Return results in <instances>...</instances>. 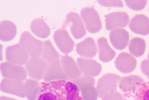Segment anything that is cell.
<instances>
[{
	"label": "cell",
	"mask_w": 149,
	"mask_h": 100,
	"mask_svg": "<svg viewBox=\"0 0 149 100\" xmlns=\"http://www.w3.org/2000/svg\"><path fill=\"white\" fill-rule=\"evenodd\" d=\"M136 65L137 61L135 57L125 52L119 54L115 61L116 68L124 74H128L134 71Z\"/></svg>",
	"instance_id": "cell-12"
},
{
	"label": "cell",
	"mask_w": 149,
	"mask_h": 100,
	"mask_svg": "<svg viewBox=\"0 0 149 100\" xmlns=\"http://www.w3.org/2000/svg\"><path fill=\"white\" fill-rule=\"evenodd\" d=\"M129 27L134 33L147 35L149 34V18L144 15H136L130 20Z\"/></svg>",
	"instance_id": "cell-16"
},
{
	"label": "cell",
	"mask_w": 149,
	"mask_h": 100,
	"mask_svg": "<svg viewBox=\"0 0 149 100\" xmlns=\"http://www.w3.org/2000/svg\"><path fill=\"white\" fill-rule=\"evenodd\" d=\"M26 98L28 100H37L41 90V83L33 79H26L25 82Z\"/></svg>",
	"instance_id": "cell-24"
},
{
	"label": "cell",
	"mask_w": 149,
	"mask_h": 100,
	"mask_svg": "<svg viewBox=\"0 0 149 100\" xmlns=\"http://www.w3.org/2000/svg\"><path fill=\"white\" fill-rule=\"evenodd\" d=\"M29 58L27 51L20 44L9 46L6 49V58L11 63L21 66L26 64Z\"/></svg>",
	"instance_id": "cell-7"
},
{
	"label": "cell",
	"mask_w": 149,
	"mask_h": 100,
	"mask_svg": "<svg viewBox=\"0 0 149 100\" xmlns=\"http://www.w3.org/2000/svg\"><path fill=\"white\" fill-rule=\"evenodd\" d=\"M17 27L14 23L10 21H3L0 26V38L3 41H11L15 37Z\"/></svg>",
	"instance_id": "cell-21"
},
{
	"label": "cell",
	"mask_w": 149,
	"mask_h": 100,
	"mask_svg": "<svg viewBox=\"0 0 149 100\" xmlns=\"http://www.w3.org/2000/svg\"><path fill=\"white\" fill-rule=\"evenodd\" d=\"M42 55L46 62L50 63L59 60L60 54L49 40L43 42Z\"/></svg>",
	"instance_id": "cell-23"
},
{
	"label": "cell",
	"mask_w": 149,
	"mask_h": 100,
	"mask_svg": "<svg viewBox=\"0 0 149 100\" xmlns=\"http://www.w3.org/2000/svg\"><path fill=\"white\" fill-rule=\"evenodd\" d=\"M41 86L37 100H83L78 87L67 80L43 82Z\"/></svg>",
	"instance_id": "cell-1"
},
{
	"label": "cell",
	"mask_w": 149,
	"mask_h": 100,
	"mask_svg": "<svg viewBox=\"0 0 149 100\" xmlns=\"http://www.w3.org/2000/svg\"><path fill=\"white\" fill-rule=\"evenodd\" d=\"M110 39L112 44L116 49L122 50L128 44L130 35L124 29H115L110 32Z\"/></svg>",
	"instance_id": "cell-17"
},
{
	"label": "cell",
	"mask_w": 149,
	"mask_h": 100,
	"mask_svg": "<svg viewBox=\"0 0 149 100\" xmlns=\"http://www.w3.org/2000/svg\"><path fill=\"white\" fill-rule=\"evenodd\" d=\"M141 69L142 73L149 79V60L146 59L142 61Z\"/></svg>",
	"instance_id": "cell-32"
},
{
	"label": "cell",
	"mask_w": 149,
	"mask_h": 100,
	"mask_svg": "<svg viewBox=\"0 0 149 100\" xmlns=\"http://www.w3.org/2000/svg\"><path fill=\"white\" fill-rule=\"evenodd\" d=\"M148 58L149 60V54H148Z\"/></svg>",
	"instance_id": "cell-34"
},
{
	"label": "cell",
	"mask_w": 149,
	"mask_h": 100,
	"mask_svg": "<svg viewBox=\"0 0 149 100\" xmlns=\"http://www.w3.org/2000/svg\"><path fill=\"white\" fill-rule=\"evenodd\" d=\"M61 61L62 69L68 79L74 81L81 75L79 66L72 57L63 56Z\"/></svg>",
	"instance_id": "cell-13"
},
{
	"label": "cell",
	"mask_w": 149,
	"mask_h": 100,
	"mask_svg": "<svg viewBox=\"0 0 149 100\" xmlns=\"http://www.w3.org/2000/svg\"><path fill=\"white\" fill-rule=\"evenodd\" d=\"M140 100H149V83H143L141 86Z\"/></svg>",
	"instance_id": "cell-30"
},
{
	"label": "cell",
	"mask_w": 149,
	"mask_h": 100,
	"mask_svg": "<svg viewBox=\"0 0 149 100\" xmlns=\"http://www.w3.org/2000/svg\"><path fill=\"white\" fill-rule=\"evenodd\" d=\"M102 100H124L120 93L116 92L108 93L102 98Z\"/></svg>",
	"instance_id": "cell-31"
},
{
	"label": "cell",
	"mask_w": 149,
	"mask_h": 100,
	"mask_svg": "<svg viewBox=\"0 0 149 100\" xmlns=\"http://www.w3.org/2000/svg\"><path fill=\"white\" fill-rule=\"evenodd\" d=\"M126 5L133 10L139 11L143 10L146 7L147 1H125Z\"/></svg>",
	"instance_id": "cell-28"
},
{
	"label": "cell",
	"mask_w": 149,
	"mask_h": 100,
	"mask_svg": "<svg viewBox=\"0 0 149 100\" xmlns=\"http://www.w3.org/2000/svg\"><path fill=\"white\" fill-rule=\"evenodd\" d=\"M31 29L34 34L40 38H46L50 35L49 27L42 18L34 20L31 25Z\"/></svg>",
	"instance_id": "cell-22"
},
{
	"label": "cell",
	"mask_w": 149,
	"mask_h": 100,
	"mask_svg": "<svg viewBox=\"0 0 149 100\" xmlns=\"http://www.w3.org/2000/svg\"><path fill=\"white\" fill-rule=\"evenodd\" d=\"M1 70L3 77L8 79L23 81L27 77V72L23 67L8 62L1 64Z\"/></svg>",
	"instance_id": "cell-6"
},
{
	"label": "cell",
	"mask_w": 149,
	"mask_h": 100,
	"mask_svg": "<svg viewBox=\"0 0 149 100\" xmlns=\"http://www.w3.org/2000/svg\"><path fill=\"white\" fill-rule=\"evenodd\" d=\"M48 64L41 57H31L26 65L28 75L36 80L43 79Z\"/></svg>",
	"instance_id": "cell-4"
},
{
	"label": "cell",
	"mask_w": 149,
	"mask_h": 100,
	"mask_svg": "<svg viewBox=\"0 0 149 100\" xmlns=\"http://www.w3.org/2000/svg\"><path fill=\"white\" fill-rule=\"evenodd\" d=\"M102 6L107 7H123V3L121 1H98Z\"/></svg>",
	"instance_id": "cell-29"
},
{
	"label": "cell",
	"mask_w": 149,
	"mask_h": 100,
	"mask_svg": "<svg viewBox=\"0 0 149 100\" xmlns=\"http://www.w3.org/2000/svg\"><path fill=\"white\" fill-rule=\"evenodd\" d=\"M81 15L89 32L97 33L102 29V23L99 15L94 8H84L81 11Z\"/></svg>",
	"instance_id": "cell-2"
},
{
	"label": "cell",
	"mask_w": 149,
	"mask_h": 100,
	"mask_svg": "<svg viewBox=\"0 0 149 100\" xmlns=\"http://www.w3.org/2000/svg\"><path fill=\"white\" fill-rule=\"evenodd\" d=\"M82 94L83 100H97L98 93L97 89L94 86H88L80 90Z\"/></svg>",
	"instance_id": "cell-26"
},
{
	"label": "cell",
	"mask_w": 149,
	"mask_h": 100,
	"mask_svg": "<svg viewBox=\"0 0 149 100\" xmlns=\"http://www.w3.org/2000/svg\"><path fill=\"white\" fill-rule=\"evenodd\" d=\"M19 44L26 49L31 57H38L42 54L43 43L37 39L28 31L21 35Z\"/></svg>",
	"instance_id": "cell-3"
},
{
	"label": "cell",
	"mask_w": 149,
	"mask_h": 100,
	"mask_svg": "<svg viewBox=\"0 0 149 100\" xmlns=\"http://www.w3.org/2000/svg\"><path fill=\"white\" fill-rule=\"evenodd\" d=\"M68 25L70 26V31L76 39H80L86 35L85 26L80 16L77 13L70 12L67 14L63 27Z\"/></svg>",
	"instance_id": "cell-8"
},
{
	"label": "cell",
	"mask_w": 149,
	"mask_h": 100,
	"mask_svg": "<svg viewBox=\"0 0 149 100\" xmlns=\"http://www.w3.org/2000/svg\"><path fill=\"white\" fill-rule=\"evenodd\" d=\"M76 51L81 56L91 58L96 55L97 49L94 40L92 38L88 37L77 44Z\"/></svg>",
	"instance_id": "cell-18"
},
{
	"label": "cell",
	"mask_w": 149,
	"mask_h": 100,
	"mask_svg": "<svg viewBox=\"0 0 149 100\" xmlns=\"http://www.w3.org/2000/svg\"><path fill=\"white\" fill-rule=\"evenodd\" d=\"M0 100H19L15 99H14L9 97L5 96H2L0 98Z\"/></svg>",
	"instance_id": "cell-33"
},
{
	"label": "cell",
	"mask_w": 149,
	"mask_h": 100,
	"mask_svg": "<svg viewBox=\"0 0 149 100\" xmlns=\"http://www.w3.org/2000/svg\"><path fill=\"white\" fill-rule=\"evenodd\" d=\"M73 82L77 85L79 91L83 88L88 86H94L95 79L90 76L84 75L74 80Z\"/></svg>",
	"instance_id": "cell-27"
},
{
	"label": "cell",
	"mask_w": 149,
	"mask_h": 100,
	"mask_svg": "<svg viewBox=\"0 0 149 100\" xmlns=\"http://www.w3.org/2000/svg\"><path fill=\"white\" fill-rule=\"evenodd\" d=\"M130 17L124 12H117L108 15L105 19L106 28L108 30H113L120 27L127 26Z\"/></svg>",
	"instance_id": "cell-11"
},
{
	"label": "cell",
	"mask_w": 149,
	"mask_h": 100,
	"mask_svg": "<svg viewBox=\"0 0 149 100\" xmlns=\"http://www.w3.org/2000/svg\"><path fill=\"white\" fill-rule=\"evenodd\" d=\"M144 82V80L139 76L130 75L121 78L119 86L122 91L128 92L136 90Z\"/></svg>",
	"instance_id": "cell-19"
},
{
	"label": "cell",
	"mask_w": 149,
	"mask_h": 100,
	"mask_svg": "<svg viewBox=\"0 0 149 100\" xmlns=\"http://www.w3.org/2000/svg\"><path fill=\"white\" fill-rule=\"evenodd\" d=\"M54 39L56 45L64 54H69L74 49V41L66 30L59 29L56 30L54 33Z\"/></svg>",
	"instance_id": "cell-10"
},
{
	"label": "cell",
	"mask_w": 149,
	"mask_h": 100,
	"mask_svg": "<svg viewBox=\"0 0 149 100\" xmlns=\"http://www.w3.org/2000/svg\"><path fill=\"white\" fill-rule=\"evenodd\" d=\"M129 51L134 56L138 57L144 54L146 49V43L144 39L139 38H133L130 42Z\"/></svg>",
	"instance_id": "cell-25"
},
{
	"label": "cell",
	"mask_w": 149,
	"mask_h": 100,
	"mask_svg": "<svg viewBox=\"0 0 149 100\" xmlns=\"http://www.w3.org/2000/svg\"><path fill=\"white\" fill-rule=\"evenodd\" d=\"M43 80L46 82L58 80H68L62 69L59 60L48 64Z\"/></svg>",
	"instance_id": "cell-14"
},
{
	"label": "cell",
	"mask_w": 149,
	"mask_h": 100,
	"mask_svg": "<svg viewBox=\"0 0 149 100\" xmlns=\"http://www.w3.org/2000/svg\"><path fill=\"white\" fill-rule=\"evenodd\" d=\"M1 90L2 92L20 98L26 96V85L22 81L4 79L1 82Z\"/></svg>",
	"instance_id": "cell-9"
},
{
	"label": "cell",
	"mask_w": 149,
	"mask_h": 100,
	"mask_svg": "<svg viewBox=\"0 0 149 100\" xmlns=\"http://www.w3.org/2000/svg\"><path fill=\"white\" fill-rule=\"evenodd\" d=\"M99 58L104 63L110 62L116 55V53L110 47L108 43L107 39L104 37H101L97 41Z\"/></svg>",
	"instance_id": "cell-20"
},
{
	"label": "cell",
	"mask_w": 149,
	"mask_h": 100,
	"mask_svg": "<svg viewBox=\"0 0 149 100\" xmlns=\"http://www.w3.org/2000/svg\"><path fill=\"white\" fill-rule=\"evenodd\" d=\"M77 63L81 72L85 75L96 77L102 72V65L94 60L79 58H77Z\"/></svg>",
	"instance_id": "cell-15"
},
{
	"label": "cell",
	"mask_w": 149,
	"mask_h": 100,
	"mask_svg": "<svg viewBox=\"0 0 149 100\" xmlns=\"http://www.w3.org/2000/svg\"><path fill=\"white\" fill-rule=\"evenodd\" d=\"M120 78L116 74H107L100 78L97 87L100 98H102L108 93L116 92L117 83Z\"/></svg>",
	"instance_id": "cell-5"
}]
</instances>
